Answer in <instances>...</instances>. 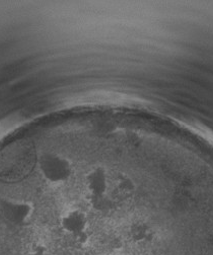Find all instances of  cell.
<instances>
[{
  "instance_id": "7a4b0ae2",
  "label": "cell",
  "mask_w": 213,
  "mask_h": 255,
  "mask_svg": "<svg viewBox=\"0 0 213 255\" xmlns=\"http://www.w3.org/2000/svg\"><path fill=\"white\" fill-rule=\"evenodd\" d=\"M128 234L130 239L138 244L149 243L157 236L155 228L144 220H135L129 225Z\"/></svg>"
},
{
  "instance_id": "6da1fadb",
  "label": "cell",
  "mask_w": 213,
  "mask_h": 255,
  "mask_svg": "<svg viewBox=\"0 0 213 255\" xmlns=\"http://www.w3.org/2000/svg\"><path fill=\"white\" fill-rule=\"evenodd\" d=\"M59 226L64 233L70 237H74L88 230L89 218L83 209L70 207L60 214Z\"/></svg>"
},
{
  "instance_id": "3957f363",
  "label": "cell",
  "mask_w": 213,
  "mask_h": 255,
  "mask_svg": "<svg viewBox=\"0 0 213 255\" xmlns=\"http://www.w3.org/2000/svg\"><path fill=\"white\" fill-rule=\"evenodd\" d=\"M72 238H73V240L75 241V243L77 245L85 246V245L88 244V242L90 240V234H89V232L87 230V231L82 232V233H80V234H78V235H76V236H74Z\"/></svg>"
},
{
  "instance_id": "277c9868",
  "label": "cell",
  "mask_w": 213,
  "mask_h": 255,
  "mask_svg": "<svg viewBox=\"0 0 213 255\" xmlns=\"http://www.w3.org/2000/svg\"><path fill=\"white\" fill-rule=\"evenodd\" d=\"M27 255H51L47 252L45 246L42 243H36L33 245V249Z\"/></svg>"
}]
</instances>
